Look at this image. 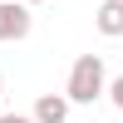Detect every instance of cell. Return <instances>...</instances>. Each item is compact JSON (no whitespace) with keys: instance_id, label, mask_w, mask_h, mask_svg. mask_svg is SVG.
Listing matches in <instances>:
<instances>
[{"instance_id":"cell-7","label":"cell","mask_w":123,"mask_h":123,"mask_svg":"<svg viewBox=\"0 0 123 123\" xmlns=\"http://www.w3.org/2000/svg\"><path fill=\"white\" fill-rule=\"evenodd\" d=\"M20 5H44V0H20Z\"/></svg>"},{"instance_id":"cell-6","label":"cell","mask_w":123,"mask_h":123,"mask_svg":"<svg viewBox=\"0 0 123 123\" xmlns=\"http://www.w3.org/2000/svg\"><path fill=\"white\" fill-rule=\"evenodd\" d=\"M0 123H35L30 113H0Z\"/></svg>"},{"instance_id":"cell-5","label":"cell","mask_w":123,"mask_h":123,"mask_svg":"<svg viewBox=\"0 0 123 123\" xmlns=\"http://www.w3.org/2000/svg\"><path fill=\"white\" fill-rule=\"evenodd\" d=\"M104 94L113 98V104H118V113H123V74H118V79H108V89H104Z\"/></svg>"},{"instance_id":"cell-3","label":"cell","mask_w":123,"mask_h":123,"mask_svg":"<svg viewBox=\"0 0 123 123\" xmlns=\"http://www.w3.org/2000/svg\"><path fill=\"white\" fill-rule=\"evenodd\" d=\"M94 25H98V35L123 39V0H104V5L94 10Z\"/></svg>"},{"instance_id":"cell-2","label":"cell","mask_w":123,"mask_h":123,"mask_svg":"<svg viewBox=\"0 0 123 123\" xmlns=\"http://www.w3.org/2000/svg\"><path fill=\"white\" fill-rule=\"evenodd\" d=\"M30 25H35L30 5H20V0H0V44L25 39V35H30Z\"/></svg>"},{"instance_id":"cell-4","label":"cell","mask_w":123,"mask_h":123,"mask_svg":"<svg viewBox=\"0 0 123 123\" xmlns=\"http://www.w3.org/2000/svg\"><path fill=\"white\" fill-rule=\"evenodd\" d=\"M30 118H35V123H64V118H69V98H64V94H39Z\"/></svg>"},{"instance_id":"cell-1","label":"cell","mask_w":123,"mask_h":123,"mask_svg":"<svg viewBox=\"0 0 123 123\" xmlns=\"http://www.w3.org/2000/svg\"><path fill=\"white\" fill-rule=\"evenodd\" d=\"M104 89H108L104 54H79V59H74V69H69V84H64L69 108H74V104H94V98H104Z\"/></svg>"},{"instance_id":"cell-8","label":"cell","mask_w":123,"mask_h":123,"mask_svg":"<svg viewBox=\"0 0 123 123\" xmlns=\"http://www.w3.org/2000/svg\"><path fill=\"white\" fill-rule=\"evenodd\" d=\"M0 94H5V74H0Z\"/></svg>"}]
</instances>
